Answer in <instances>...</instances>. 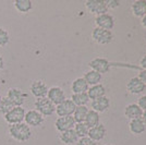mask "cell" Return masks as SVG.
<instances>
[{
  "label": "cell",
  "instance_id": "6da1fadb",
  "mask_svg": "<svg viewBox=\"0 0 146 145\" xmlns=\"http://www.w3.org/2000/svg\"><path fill=\"white\" fill-rule=\"evenodd\" d=\"M9 134L15 141L26 142L32 136V130L26 123L21 122V123H17V124H11L9 127Z\"/></svg>",
  "mask_w": 146,
  "mask_h": 145
},
{
  "label": "cell",
  "instance_id": "7a4b0ae2",
  "mask_svg": "<svg viewBox=\"0 0 146 145\" xmlns=\"http://www.w3.org/2000/svg\"><path fill=\"white\" fill-rule=\"evenodd\" d=\"M34 106H35V110H37L44 117H49L56 112V106L47 97L36 98Z\"/></svg>",
  "mask_w": 146,
  "mask_h": 145
},
{
  "label": "cell",
  "instance_id": "3957f363",
  "mask_svg": "<svg viewBox=\"0 0 146 145\" xmlns=\"http://www.w3.org/2000/svg\"><path fill=\"white\" fill-rule=\"evenodd\" d=\"M24 117H25V109L22 106L21 107H14L7 115L3 116L5 120L10 126L11 124H17V123L24 122Z\"/></svg>",
  "mask_w": 146,
  "mask_h": 145
},
{
  "label": "cell",
  "instance_id": "277c9868",
  "mask_svg": "<svg viewBox=\"0 0 146 145\" xmlns=\"http://www.w3.org/2000/svg\"><path fill=\"white\" fill-rule=\"evenodd\" d=\"M9 100L14 105V107H21L24 104L27 95L21 88L18 87H11L7 92V96Z\"/></svg>",
  "mask_w": 146,
  "mask_h": 145
},
{
  "label": "cell",
  "instance_id": "5b68a950",
  "mask_svg": "<svg viewBox=\"0 0 146 145\" xmlns=\"http://www.w3.org/2000/svg\"><path fill=\"white\" fill-rule=\"evenodd\" d=\"M92 37L99 45H107L112 41L113 35H112L111 31L104 30L100 27H95L92 32Z\"/></svg>",
  "mask_w": 146,
  "mask_h": 145
},
{
  "label": "cell",
  "instance_id": "8992f818",
  "mask_svg": "<svg viewBox=\"0 0 146 145\" xmlns=\"http://www.w3.org/2000/svg\"><path fill=\"white\" fill-rule=\"evenodd\" d=\"M45 121L44 116H42L37 110L35 109H31L25 111V117H24V123H26L29 127H39L42 126Z\"/></svg>",
  "mask_w": 146,
  "mask_h": 145
},
{
  "label": "cell",
  "instance_id": "52a82bcc",
  "mask_svg": "<svg viewBox=\"0 0 146 145\" xmlns=\"http://www.w3.org/2000/svg\"><path fill=\"white\" fill-rule=\"evenodd\" d=\"M86 9L91 13H94L96 15H100L104 13H107L108 8L105 0H87L85 1Z\"/></svg>",
  "mask_w": 146,
  "mask_h": 145
},
{
  "label": "cell",
  "instance_id": "ba28073f",
  "mask_svg": "<svg viewBox=\"0 0 146 145\" xmlns=\"http://www.w3.org/2000/svg\"><path fill=\"white\" fill-rule=\"evenodd\" d=\"M75 108H76V106L71 99H66L61 104L56 106V114L58 115V117L72 116Z\"/></svg>",
  "mask_w": 146,
  "mask_h": 145
},
{
  "label": "cell",
  "instance_id": "9c48e42d",
  "mask_svg": "<svg viewBox=\"0 0 146 145\" xmlns=\"http://www.w3.org/2000/svg\"><path fill=\"white\" fill-rule=\"evenodd\" d=\"M31 94L36 98H43V97L47 96L48 93V87L46 83L42 81V80H36L34 82H32V84L30 86Z\"/></svg>",
  "mask_w": 146,
  "mask_h": 145
},
{
  "label": "cell",
  "instance_id": "30bf717a",
  "mask_svg": "<svg viewBox=\"0 0 146 145\" xmlns=\"http://www.w3.org/2000/svg\"><path fill=\"white\" fill-rule=\"evenodd\" d=\"M47 98L51 103L54 104L55 106L61 104L63 100H66V94H64V91L59 87V86H52L48 88V93H47Z\"/></svg>",
  "mask_w": 146,
  "mask_h": 145
},
{
  "label": "cell",
  "instance_id": "8fae6325",
  "mask_svg": "<svg viewBox=\"0 0 146 145\" xmlns=\"http://www.w3.org/2000/svg\"><path fill=\"white\" fill-rule=\"evenodd\" d=\"M75 126V121L73 119L72 116H68V117H58V119L55 122L56 129L59 132H64L68 130H72Z\"/></svg>",
  "mask_w": 146,
  "mask_h": 145
},
{
  "label": "cell",
  "instance_id": "7c38bea8",
  "mask_svg": "<svg viewBox=\"0 0 146 145\" xmlns=\"http://www.w3.org/2000/svg\"><path fill=\"white\" fill-rule=\"evenodd\" d=\"M91 70H94L96 72L100 73L103 75L104 73H107L110 69L109 61L105 58H95L88 63Z\"/></svg>",
  "mask_w": 146,
  "mask_h": 145
},
{
  "label": "cell",
  "instance_id": "4fadbf2b",
  "mask_svg": "<svg viewBox=\"0 0 146 145\" xmlns=\"http://www.w3.org/2000/svg\"><path fill=\"white\" fill-rule=\"evenodd\" d=\"M95 23H96V27H100L104 30H112V27L115 26V19L112 15H110L108 13H104L100 15H97L95 19Z\"/></svg>",
  "mask_w": 146,
  "mask_h": 145
},
{
  "label": "cell",
  "instance_id": "5bb4252c",
  "mask_svg": "<svg viewBox=\"0 0 146 145\" xmlns=\"http://www.w3.org/2000/svg\"><path fill=\"white\" fill-rule=\"evenodd\" d=\"M146 85L139 78H131L127 83V90L133 95H139L145 91Z\"/></svg>",
  "mask_w": 146,
  "mask_h": 145
},
{
  "label": "cell",
  "instance_id": "9a60e30c",
  "mask_svg": "<svg viewBox=\"0 0 146 145\" xmlns=\"http://www.w3.org/2000/svg\"><path fill=\"white\" fill-rule=\"evenodd\" d=\"M106 132H107V130H106L105 126L102 124V123H99V124L95 126V127L90 128L87 136L91 140H93V141L98 142V141H102L106 136Z\"/></svg>",
  "mask_w": 146,
  "mask_h": 145
},
{
  "label": "cell",
  "instance_id": "2e32d148",
  "mask_svg": "<svg viewBox=\"0 0 146 145\" xmlns=\"http://www.w3.org/2000/svg\"><path fill=\"white\" fill-rule=\"evenodd\" d=\"M110 106V99L108 97L103 96L99 97L97 99L92 100V110H95L96 112H105Z\"/></svg>",
  "mask_w": 146,
  "mask_h": 145
},
{
  "label": "cell",
  "instance_id": "e0dca14e",
  "mask_svg": "<svg viewBox=\"0 0 146 145\" xmlns=\"http://www.w3.org/2000/svg\"><path fill=\"white\" fill-rule=\"evenodd\" d=\"M124 115L131 120L140 119L143 115V110L140 108V106L137 104H129L124 109Z\"/></svg>",
  "mask_w": 146,
  "mask_h": 145
},
{
  "label": "cell",
  "instance_id": "ac0fdd59",
  "mask_svg": "<svg viewBox=\"0 0 146 145\" xmlns=\"http://www.w3.org/2000/svg\"><path fill=\"white\" fill-rule=\"evenodd\" d=\"M90 88L88 84L86 83L84 78H76L72 82L71 85V90L73 94H80V93H87Z\"/></svg>",
  "mask_w": 146,
  "mask_h": 145
},
{
  "label": "cell",
  "instance_id": "d6986e66",
  "mask_svg": "<svg viewBox=\"0 0 146 145\" xmlns=\"http://www.w3.org/2000/svg\"><path fill=\"white\" fill-rule=\"evenodd\" d=\"M59 139L62 143L67 145H71V144H75L79 140V136L76 135V133L74 130H68V131H64V132H61L60 135H59Z\"/></svg>",
  "mask_w": 146,
  "mask_h": 145
},
{
  "label": "cell",
  "instance_id": "ffe728a7",
  "mask_svg": "<svg viewBox=\"0 0 146 145\" xmlns=\"http://www.w3.org/2000/svg\"><path fill=\"white\" fill-rule=\"evenodd\" d=\"M132 12L136 18H143L146 14V0H136L131 6Z\"/></svg>",
  "mask_w": 146,
  "mask_h": 145
},
{
  "label": "cell",
  "instance_id": "44dd1931",
  "mask_svg": "<svg viewBox=\"0 0 146 145\" xmlns=\"http://www.w3.org/2000/svg\"><path fill=\"white\" fill-rule=\"evenodd\" d=\"M106 94V88L104 87V85L102 84H97L94 85V86H91L87 91V95H88V98L94 100V99H97L99 97L105 96Z\"/></svg>",
  "mask_w": 146,
  "mask_h": 145
},
{
  "label": "cell",
  "instance_id": "7402d4cb",
  "mask_svg": "<svg viewBox=\"0 0 146 145\" xmlns=\"http://www.w3.org/2000/svg\"><path fill=\"white\" fill-rule=\"evenodd\" d=\"M13 6L20 13H27L33 9V2L31 0H14Z\"/></svg>",
  "mask_w": 146,
  "mask_h": 145
},
{
  "label": "cell",
  "instance_id": "603a6c76",
  "mask_svg": "<svg viewBox=\"0 0 146 145\" xmlns=\"http://www.w3.org/2000/svg\"><path fill=\"white\" fill-rule=\"evenodd\" d=\"M84 80L86 81V83L88 84V86H94V85L100 84L102 81V74L96 72L94 70H90L84 74Z\"/></svg>",
  "mask_w": 146,
  "mask_h": 145
},
{
  "label": "cell",
  "instance_id": "cb8c5ba5",
  "mask_svg": "<svg viewBox=\"0 0 146 145\" xmlns=\"http://www.w3.org/2000/svg\"><path fill=\"white\" fill-rule=\"evenodd\" d=\"M129 129L132 134H135V135H140L142 133L145 131L146 127L144 126L143 121L140 119H134V120L130 121V124H129Z\"/></svg>",
  "mask_w": 146,
  "mask_h": 145
},
{
  "label": "cell",
  "instance_id": "d4e9b609",
  "mask_svg": "<svg viewBox=\"0 0 146 145\" xmlns=\"http://www.w3.org/2000/svg\"><path fill=\"white\" fill-rule=\"evenodd\" d=\"M88 112V108L86 106H76V108L73 112V119L75 121V123H79V122H84L85 118Z\"/></svg>",
  "mask_w": 146,
  "mask_h": 145
},
{
  "label": "cell",
  "instance_id": "484cf974",
  "mask_svg": "<svg viewBox=\"0 0 146 145\" xmlns=\"http://www.w3.org/2000/svg\"><path fill=\"white\" fill-rule=\"evenodd\" d=\"M100 118H99V114L98 112H96L95 110H88V112H87V116H86L85 118V122L86 124L90 128H93L95 127V126H97V124H99L100 122Z\"/></svg>",
  "mask_w": 146,
  "mask_h": 145
},
{
  "label": "cell",
  "instance_id": "4316f807",
  "mask_svg": "<svg viewBox=\"0 0 146 145\" xmlns=\"http://www.w3.org/2000/svg\"><path fill=\"white\" fill-rule=\"evenodd\" d=\"M71 100L75 104V106H86V104L90 102V98L87 93H80V94H72Z\"/></svg>",
  "mask_w": 146,
  "mask_h": 145
},
{
  "label": "cell",
  "instance_id": "83f0119b",
  "mask_svg": "<svg viewBox=\"0 0 146 145\" xmlns=\"http://www.w3.org/2000/svg\"><path fill=\"white\" fill-rule=\"evenodd\" d=\"M76 135L79 136V139L81 138H85L88 135V131H90V127L86 124L85 122H79V123H75L74 129H73Z\"/></svg>",
  "mask_w": 146,
  "mask_h": 145
},
{
  "label": "cell",
  "instance_id": "f1b7e54d",
  "mask_svg": "<svg viewBox=\"0 0 146 145\" xmlns=\"http://www.w3.org/2000/svg\"><path fill=\"white\" fill-rule=\"evenodd\" d=\"M12 108H14V105H13L8 97H2L1 99V103H0V114L1 115H7Z\"/></svg>",
  "mask_w": 146,
  "mask_h": 145
},
{
  "label": "cell",
  "instance_id": "f546056e",
  "mask_svg": "<svg viewBox=\"0 0 146 145\" xmlns=\"http://www.w3.org/2000/svg\"><path fill=\"white\" fill-rule=\"evenodd\" d=\"M10 43V34L9 32L2 27H0V47H6Z\"/></svg>",
  "mask_w": 146,
  "mask_h": 145
},
{
  "label": "cell",
  "instance_id": "4dcf8cb0",
  "mask_svg": "<svg viewBox=\"0 0 146 145\" xmlns=\"http://www.w3.org/2000/svg\"><path fill=\"white\" fill-rule=\"evenodd\" d=\"M76 145H96V142L91 140L88 136H85V138H81L78 140Z\"/></svg>",
  "mask_w": 146,
  "mask_h": 145
},
{
  "label": "cell",
  "instance_id": "1f68e13d",
  "mask_svg": "<svg viewBox=\"0 0 146 145\" xmlns=\"http://www.w3.org/2000/svg\"><path fill=\"white\" fill-rule=\"evenodd\" d=\"M106 5H107L108 9H116V8L120 6V1H118V0H108V1H106Z\"/></svg>",
  "mask_w": 146,
  "mask_h": 145
},
{
  "label": "cell",
  "instance_id": "d6a6232c",
  "mask_svg": "<svg viewBox=\"0 0 146 145\" xmlns=\"http://www.w3.org/2000/svg\"><path fill=\"white\" fill-rule=\"evenodd\" d=\"M137 105L140 106V108L143 110V111H146V95H143L139 98V102H137Z\"/></svg>",
  "mask_w": 146,
  "mask_h": 145
},
{
  "label": "cell",
  "instance_id": "836d02e7",
  "mask_svg": "<svg viewBox=\"0 0 146 145\" xmlns=\"http://www.w3.org/2000/svg\"><path fill=\"white\" fill-rule=\"evenodd\" d=\"M137 78L146 85V70H142V71L139 73V76H137Z\"/></svg>",
  "mask_w": 146,
  "mask_h": 145
},
{
  "label": "cell",
  "instance_id": "e575fe53",
  "mask_svg": "<svg viewBox=\"0 0 146 145\" xmlns=\"http://www.w3.org/2000/svg\"><path fill=\"white\" fill-rule=\"evenodd\" d=\"M140 66L143 68V70H146V56H144L140 61Z\"/></svg>",
  "mask_w": 146,
  "mask_h": 145
},
{
  "label": "cell",
  "instance_id": "d590c367",
  "mask_svg": "<svg viewBox=\"0 0 146 145\" xmlns=\"http://www.w3.org/2000/svg\"><path fill=\"white\" fill-rule=\"evenodd\" d=\"M3 67H5V60H3L2 55L0 54V70H2V69H3Z\"/></svg>",
  "mask_w": 146,
  "mask_h": 145
},
{
  "label": "cell",
  "instance_id": "8d00e7d4",
  "mask_svg": "<svg viewBox=\"0 0 146 145\" xmlns=\"http://www.w3.org/2000/svg\"><path fill=\"white\" fill-rule=\"evenodd\" d=\"M141 120L143 121L144 126L146 127V111H143V115H142V117H141Z\"/></svg>",
  "mask_w": 146,
  "mask_h": 145
},
{
  "label": "cell",
  "instance_id": "74e56055",
  "mask_svg": "<svg viewBox=\"0 0 146 145\" xmlns=\"http://www.w3.org/2000/svg\"><path fill=\"white\" fill-rule=\"evenodd\" d=\"M142 25H143V27L146 29V14L142 18Z\"/></svg>",
  "mask_w": 146,
  "mask_h": 145
},
{
  "label": "cell",
  "instance_id": "f35d334b",
  "mask_svg": "<svg viewBox=\"0 0 146 145\" xmlns=\"http://www.w3.org/2000/svg\"><path fill=\"white\" fill-rule=\"evenodd\" d=\"M1 99H2V96H1V95H0V103H1Z\"/></svg>",
  "mask_w": 146,
  "mask_h": 145
},
{
  "label": "cell",
  "instance_id": "ab89813d",
  "mask_svg": "<svg viewBox=\"0 0 146 145\" xmlns=\"http://www.w3.org/2000/svg\"><path fill=\"white\" fill-rule=\"evenodd\" d=\"M107 145H111V144H107Z\"/></svg>",
  "mask_w": 146,
  "mask_h": 145
}]
</instances>
